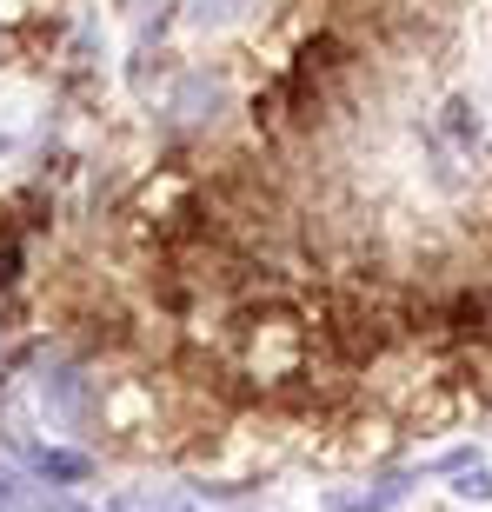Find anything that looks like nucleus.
Segmentation results:
<instances>
[{
  "instance_id": "1",
  "label": "nucleus",
  "mask_w": 492,
  "mask_h": 512,
  "mask_svg": "<svg viewBox=\"0 0 492 512\" xmlns=\"http://www.w3.org/2000/svg\"><path fill=\"white\" fill-rule=\"evenodd\" d=\"M20 459H27V473H34L40 486H60V493H74V486L94 479V459L67 453V446H20Z\"/></svg>"
},
{
  "instance_id": "2",
  "label": "nucleus",
  "mask_w": 492,
  "mask_h": 512,
  "mask_svg": "<svg viewBox=\"0 0 492 512\" xmlns=\"http://www.w3.org/2000/svg\"><path fill=\"white\" fill-rule=\"evenodd\" d=\"M413 486H419V473H386L366 493H326V512H399L413 499Z\"/></svg>"
},
{
  "instance_id": "3",
  "label": "nucleus",
  "mask_w": 492,
  "mask_h": 512,
  "mask_svg": "<svg viewBox=\"0 0 492 512\" xmlns=\"http://www.w3.org/2000/svg\"><path fill=\"white\" fill-rule=\"evenodd\" d=\"M114 512H200V499L167 493V486H133V493L114 499Z\"/></svg>"
},
{
  "instance_id": "4",
  "label": "nucleus",
  "mask_w": 492,
  "mask_h": 512,
  "mask_svg": "<svg viewBox=\"0 0 492 512\" xmlns=\"http://www.w3.org/2000/svg\"><path fill=\"white\" fill-rule=\"evenodd\" d=\"M40 399H47L60 419H80L87 413V380H80V373H54V380H40Z\"/></svg>"
},
{
  "instance_id": "5",
  "label": "nucleus",
  "mask_w": 492,
  "mask_h": 512,
  "mask_svg": "<svg viewBox=\"0 0 492 512\" xmlns=\"http://www.w3.org/2000/svg\"><path fill=\"white\" fill-rule=\"evenodd\" d=\"M453 493H459V499H479V506H492V473H486V466H466Z\"/></svg>"
},
{
  "instance_id": "6",
  "label": "nucleus",
  "mask_w": 492,
  "mask_h": 512,
  "mask_svg": "<svg viewBox=\"0 0 492 512\" xmlns=\"http://www.w3.org/2000/svg\"><path fill=\"white\" fill-rule=\"evenodd\" d=\"M20 273V240H0V286H14Z\"/></svg>"
}]
</instances>
